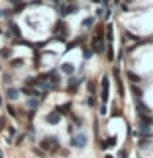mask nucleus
<instances>
[{"label": "nucleus", "instance_id": "nucleus-16", "mask_svg": "<svg viewBox=\"0 0 153 158\" xmlns=\"http://www.w3.org/2000/svg\"><path fill=\"white\" fill-rule=\"evenodd\" d=\"M92 54H94L92 48H84V50H82V58H84V59L92 58Z\"/></svg>", "mask_w": 153, "mask_h": 158}, {"label": "nucleus", "instance_id": "nucleus-20", "mask_svg": "<svg viewBox=\"0 0 153 158\" xmlns=\"http://www.w3.org/2000/svg\"><path fill=\"white\" fill-rule=\"evenodd\" d=\"M92 25H94V18H92V17H89V18H86L84 21H82V26H86V28H91Z\"/></svg>", "mask_w": 153, "mask_h": 158}, {"label": "nucleus", "instance_id": "nucleus-8", "mask_svg": "<svg viewBox=\"0 0 153 158\" xmlns=\"http://www.w3.org/2000/svg\"><path fill=\"white\" fill-rule=\"evenodd\" d=\"M106 41L112 43L114 41V28H112V23H107L106 25Z\"/></svg>", "mask_w": 153, "mask_h": 158}, {"label": "nucleus", "instance_id": "nucleus-28", "mask_svg": "<svg viewBox=\"0 0 153 158\" xmlns=\"http://www.w3.org/2000/svg\"><path fill=\"white\" fill-rule=\"evenodd\" d=\"M2 56H3V58H8V56H10V50H8V48H3V50H2Z\"/></svg>", "mask_w": 153, "mask_h": 158}, {"label": "nucleus", "instance_id": "nucleus-27", "mask_svg": "<svg viewBox=\"0 0 153 158\" xmlns=\"http://www.w3.org/2000/svg\"><path fill=\"white\" fill-rule=\"evenodd\" d=\"M7 112L12 115V117H15V115H17V112H15V109L12 107V105H7Z\"/></svg>", "mask_w": 153, "mask_h": 158}, {"label": "nucleus", "instance_id": "nucleus-24", "mask_svg": "<svg viewBox=\"0 0 153 158\" xmlns=\"http://www.w3.org/2000/svg\"><path fill=\"white\" fill-rule=\"evenodd\" d=\"M28 105H30L31 109H36V107H38V100H36V99H30V100H28Z\"/></svg>", "mask_w": 153, "mask_h": 158}, {"label": "nucleus", "instance_id": "nucleus-45", "mask_svg": "<svg viewBox=\"0 0 153 158\" xmlns=\"http://www.w3.org/2000/svg\"><path fill=\"white\" fill-rule=\"evenodd\" d=\"M71 2H73V0H71Z\"/></svg>", "mask_w": 153, "mask_h": 158}, {"label": "nucleus", "instance_id": "nucleus-2", "mask_svg": "<svg viewBox=\"0 0 153 158\" xmlns=\"http://www.w3.org/2000/svg\"><path fill=\"white\" fill-rule=\"evenodd\" d=\"M100 87H102V91H100L102 104H107V100H109V78H107V76L102 78V81H100Z\"/></svg>", "mask_w": 153, "mask_h": 158}, {"label": "nucleus", "instance_id": "nucleus-18", "mask_svg": "<svg viewBox=\"0 0 153 158\" xmlns=\"http://www.w3.org/2000/svg\"><path fill=\"white\" fill-rule=\"evenodd\" d=\"M87 91H89V94H91V96H94V94H96V84H94L92 81H89V82H87Z\"/></svg>", "mask_w": 153, "mask_h": 158}, {"label": "nucleus", "instance_id": "nucleus-42", "mask_svg": "<svg viewBox=\"0 0 153 158\" xmlns=\"http://www.w3.org/2000/svg\"><path fill=\"white\" fill-rule=\"evenodd\" d=\"M0 105H2V97H0Z\"/></svg>", "mask_w": 153, "mask_h": 158}, {"label": "nucleus", "instance_id": "nucleus-33", "mask_svg": "<svg viewBox=\"0 0 153 158\" xmlns=\"http://www.w3.org/2000/svg\"><path fill=\"white\" fill-rule=\"evenodd\" d=\"M8 130H10V135H17V129H13V127H10Z\"/></svg>", "mask_w": 153, "mask_h": 158}, {"label": "nucleus", "instance_id": "nucleus-34", "mask_svg": "<svg viewBox=\"0 0 153 158\" xmlns=\"http://www.w3.org/2000/svg\"><path fill=\"white\" fill-rule=\"evenodd\" d=\"M23 138H25V135H20V137H18V140H17V145H20L21 142H23Z\"/></svg>", "mask_w": 153, "mask_h": 158}, {"label": "nucleus", "instance_id": "nucleus-22", "mask_svg": "<svg viewBox=\"0 0 153 158\" xmlns=\"http://www.w3.org/2000/svg\"><path fill=\"white\" fill-rule=\"evenodd\" d=\"M117 145V137L114 135V137H110V138H107V147H115Z\"/></svg>", "mask_w": 153, "mask_h": 158}, {"label": "nucleus", "instance_id": "nucleus-17", "mask_svg": "<svg viewBox=\"0 0 153 158\" xmlns=\"http://www.w3.org/2000/svg\"><path fill=\"white\" fill-rule=\"evenodd\" d=\"M107 58H109V61L115 59V51H114L112 46H109V48H107Z\"/></svg>", "mask_w": 153, "mask_h": 158}, {"label": "nucleus", "instance_id": "nucleus-23", "mask_svg": "<svg viewBox=\"0 0 153 158\" xmlns=\"http://www.w3.org/2000/svg\"><path fill=\"white\" fill-rule=\"evenodd\" d=\"M124 36H127V38L133 40V41H135V43H137V41H138V36H135V35H132V33H130V31H125V33H124Z\"/></svg>", "mask_w": 153, "mask_h": 158}, {"label": "nucleus", "instance_id": "nucleus-1", "mask_svg": "<svg viewBox=\"0 0 153 158\" xmlns=\"http://www.w3.org/2000/svg\"><path fill=\"white\" fill-rule=\"evenodd\" d=\"M91 48L94 53H104L106 51V38H99V36H94L91 41Z\"/></svg>", "mask_w": 153, "mask_h": 158}, {"label": "nucleus", "instance_id": "nucleus-13", "mask_svg": "<svg viewBox=\"0 0 153 158\" xmlns=\"http://www.w3.org/2000/svg\"><path fill=\"white\" fill-rule=\"evenodd\" d=\"M61 71L66 72V74H73V72H74L73 63H63V64H61Z\"/></svg>", "mask_w": 153, "mask_h": 158}, {"label": "nucleus", "instance_id": "nucleus-40", "mask_svg": "<svg viewBox=\"0 0 153 158\" xmlns=\"http://www.w3.org/2000/svg\"><path fill=\"white\" fill-rule=\"evenodd\" d=\"M114 2H115V5H119L120 3V0H114Z\"/></svg>", "mask_w": 153, "mask_h": 158}, {"label": "nucleus", "instance_id": "nucleus-11", "mask_svg": "<svg viewBox=\"0 0 153 158\" xmlns=\"http://www.w3.org/2000/svg\"><path fill=\"white\" fill-rule=\"evenodd\" d=\"M137 112H142V114H150V107H146L145 102H142V100H137Z\"/></svg>", "mask_w": 153, "mask_h": 158}, {"label": "nucleus", "instance_id": "nucleus-39", "mask_svg": "<svg viewBox=\"0 0 153 158\" xmlns=\"http://www.w3.org/2000/svg\"><path fill=\"white\" fill-rule=\"evenodd\" d=\"M94 3H100V2H102V0H92Z\"/></svg>", "mask_w": 153, "mask_h": 158}, {"label": "nucleus", "instance_id": "nucleus-37", "mask_svg": "<svg viewBox=\"0 0 153 158\" xmlns=\"http://www.w3.org/2000/svg\"><path fill=\"white\" fill-rule=\"evenodd\" d=\"M10 2H12L13 5H20V0H10Z\"/></svg>", "mask_w": 153, "mask_h": 158}, {"label": "nucleus", "instance_id": "nucleus-10", "mask_svg": "<svg viewBox=\"0 0 153 158\" xmlns=\"http://www.w3.org/2000/svg\"><path fill=\"white\" fill-rule=\"evenodd\" d=\"M71 102H66V104L59 105V107H56V112H59L61 115H64V114H69V110H71Z\"/></svg>", "mask_w": 153, "mask_h": 158}, {"label": "nucleus", "instance_id": "nucleus-14", "mask_svg": "<svg viewBox=\"0 0 153 158\" xmlns=\"http://www.w3.org/2000/svg\"><path fill=\"white\" fill-rule=\"evenodd\" d=\"M21 92H23L25 96H33V97H38V96H40V92L36 91V89H33V87H23Z\"/></svg>", "mask_w": 153, "mask_h": 158}, {"label": "nucleus", "instance_id": "nucleus-43", "mask_svg": "<svg viewBox=\"0 0 153 158\" xmlns=\"http://www.w3.org/2000/svg\"><path fill=\"white\" fill-rule=\"evenodd\" d=\"M54 2H61V0H54Z\"/></svg>", "mask_w": 153, "mask_h": 158}, {"label": "nucleus", "instance_id": "nucleus-35", "mask_svg": "<svg viewBox=\"0 0 153 158\" xmlns=\"http://www.w3.org/2000/svg\"><path fill=\"white\" fill-rule=\"evenodd\" d=\"M102 13H104V12H102V8H97V12H96V15H97V17H100Z\"/></svg>", "mask_w": 153, "mask_h": 158}, {"label": "nucleus", "instance_id": "nucleus-32", "mask_svg": "<svg viewBox=\"0 0 153 158\" xmlns=\"http://www.w3.org/2000/svg\"><path fill=\"white\" fill-rule=\"evenodd\" d=\"M120 8H122L124 12H128V5H127V3H122V5H120Z\"/></svg>", "mask_w": 153, "mask_h": 158}, {"label": "nucleus", "instance_id": "nucleus-15", "mask_svg": "<svg viewBox=\"0 0 153 158\" xmlns=\"http://www.w3.org/2000/svg\"><path fill=\"white\" fill-rule=\"evenodd\" d=\"M130 89H132V92H133V96H135V97L138 99H142L143 97V91H142V89H140V87H137V86L135 84H132V87H130Z\"/></svg>", "mask_w": 153, "mask_h": 158}, {"label": "nucleus", "instance_id": "nucleus-9", "mask_svg": "<svg viewBox=\"0 0 153 158\" xmlns=\"http://www.w3.org/2000/svg\"><path fill=\"white\" fill-rule=\"evenodd\" d=\"M127 78L130 79V82L132 84H137V82H140L142 81V78H140V74H137V72H133V71H127Z\"/></svg>", "mask_w": 153, "mask_h": 158}, {"label": "nucleus", "instance_id": "nucleus-41", "mask_svg": "<svg viewBox=\"0 0 153 158\" xmlns=\"http://www.w3.org/2000/svg\"><path fill=\"white\" fill-rule=\"evenodd\" d=\"M106 158H114L112 155H106Z\"/></svg>", "mask_w": 153, "mask_h": 158}, {"label": "nucleus", "instance_id": "nucleus-44", "mask_svg": "<svg viewBox=\"0 0 153 158\" xmlns=\"http://www.w3.org/2000/svg\"><path fill=\"white\" fill-rule=\"evenodd\" d=\"M0 33H2V28H0Z\"/></svg>", "mask_w": 153, "mask_h": 158}, {"label": "nucleus", "instance_id": "nucleus-4", "mask_svg": "<svg viewBox=\"0 0 153 158\" xmlns=\"http://www.w3.org/2000/svg\"><path fill=\"white\" fill-rule=\"evenodd\" d=\"M46 122L49 125H58L61 122V114H59V112H56V110L51 112V114H48V115H46Z\"/></svg>", "mask_w": 153, "mask_h": 158}, {"label": "nucleus", "instance_id": "nucleus-3", "mask_svg": "<svg viewBox=\"0 0 153 158\" xmlns=\"http://www.w3.org/2000/svg\"><path fill=\"white\" fill-rule=\"evenodd\" d=\"M86 143H87V137L84 133H78L71 138V145L76 147V148H82V147H86Z\"/></svg>", "mask_w": 153, "mask_h": 158}, {"label": "nucleus", "instance_id": "nucleus-6", "mask_svg": "<svg viewBox=\"0 0 153 158\" xmlns=\"http://www.w3.org/2000/svg\"><path fill=\"white\" fill-rule=\"evenodd\" d=\"M78 12V7L76 5H63L59 8V13L63 17H66V15H73V13Z\"/></svg>", "mask_w": 153, "mask_h": 158}, {"label": "nucleus", "instance_id": "nucleus-30", "mask_svg": "<svg viewBox=\"0 0 153 158\" xmlns=\"http://www.w3.org/2000/svg\"><path fill=\"white\" fill-rule=\"evenodd\" d=\"M100 148H102V150L109 148V147H107V140H102V142H100Z\"/></svg>", "mask_w": 153, "mask_h": 158}, {"label": "nucleus", "instance_id": "nucleus-36", "mask_svg": "<svg viewBox=\"0 0 153 158\" xmlns=\"http://www.w3.org/2000/svg\"><path fill=\"white\" fill-rule=\"evenodd\" d=\"M100 3H102V5H104V7H109V0H102Z\"/></svg>", "mask_w": 153, "mask_h": 158}, {"label": "nucleus", "instance_id": "nucleus-7", "mask_svg": "<svg viewBox=\"0 0 153 158\" xmlns=\"http://www.w3.org/2000/svg\"><path fill=\"white\" fill-rule=\"evenodd\" d=\"M79 84H81V79L71 78V79H69V86H67L69 92H71V94H76V91H78V86H79Z\"/></svg>", "mask_w": 153, "mask_h": 158}, {"label": "nucleus", "instance_id": "nucleus-29", "mask_svg": "<svg viewBox=\"0 0 153 158\" xmlns=\"http://www.w3.org/2000/svg\"><path fill=\"white\" fill-rule=\"evenodd\" d=\"M110 13H112V10H110V8H106V12H104V17H106V20L110 18Z\"/></svg>", "mask_w": 153, "mask_h": 158}, {"label": "nucleus", "instance_id": "nucleus-12", "mask_svg": "<svg viewBox=\"0 0 153 158\" xmlns=\"http://www.w3.org/2000/svg\"><path fill=\"white\" fill-rule=\"evenodd\" d=\"M114 74H115V81H117V87H119L120 97H124V87H122V81H120V78H119V69H117V68L114 69Z\"/></svg>", "mask_w": 153, "mask_h": 158}, {"label": "nucleus", "instance_id": "nucleus-25", "mask_svg": "<svg viewBox=\"0 0 153 158\" xmlns=\"http://www.w3.org/2000/svg\"><path fill=\"white\" fill-rule=\"evenodd\" d=\"M87 105H89V107H94V105H96V99H94V96H89V97H87Z\"/></svg>", "mask_w": 153, "mask_h": 158}, {"label": "nucleus", "instance_id": "nucleus-38", "mask_svg": "<svg viewBox=\"0 0 153 158\" xmlns=\"http://www.w3.org/2000/svg\"><path fill=\"white\" fill-rule=\"evenodd\" d=\"M124 2H125V3H127V5H128V3H132V2H133V0H124Z\"/></svg>", "mask_w": 153, "mask_h": 158}, {"label": "nucleus", "instance_id": "nucleus-31", "mask_svg": "<svg viewBox=\"0 0 153 158\" xmlns=\"http://www.w3.org/2000/svg\"><path fill=\"white\" fill-rule=\"evenodd\" d=\"M106 112H107V109H106V104H102V107H100V115H106Z\"/></svg>", "mask_w": 153, "mask_h": 158}, {"label": "nucleus", "instance_id": "nucleus-5", "mask_svg": "<svg viewBox=\"0 0 153 158\" xmlns=\"http://www.w3.org/2000/svg\"><path fill=\"white\" fill-rule=\"evenodd\" d=\"M138 122L143 125H148V127H152L153 125V117L150 115V114H142V112H138Z\"/></svg>", "mask_w": 153, "mask_h": 158}, {"label": "nucleus", "instance_id": "nucleus-21", "mask_svg": "<svg viewBox=\"0 0 153 158\" xmlns=\"http://www.w3.org/2000/svg\"><path fill=\"white\" fill-rule=\"evenodd\" d=\"M10 28H12V31L15 33V36H17V38H20V30H18V25H17V23H10Z\"/></svg>", "mask_w": 153, "mask_h": 158}, {"label": "nucleus", "instance_id": "nucleus-19", "mask_svg": "<svg viewBox=\"0 0 153 158\" xmlns=\"http://www.w3.org/2000/svg\"><path fill=\"white\" fill-rule=\"evenodd\" d=\"M7 96H8L10 99H13V100H15V99L18 97V91H17V89H8Z\"/></svg>", "mask_w": 153, "mask_h": 158}, {"label": "nucleus", "instance_id": "nucleus-26", "mask_svg": "<svg viewBox=\"0 0 153 158\" xmlns=\"http://www.w3.org/2000/svg\"><path fill=\"white\" fill-rule=\"evenodd\" d=\"M20 64H23V59H21V58L12 59V66H20Z\"/></svg>", "mask_w": 153, "mask_h": 158}]
</instances>
